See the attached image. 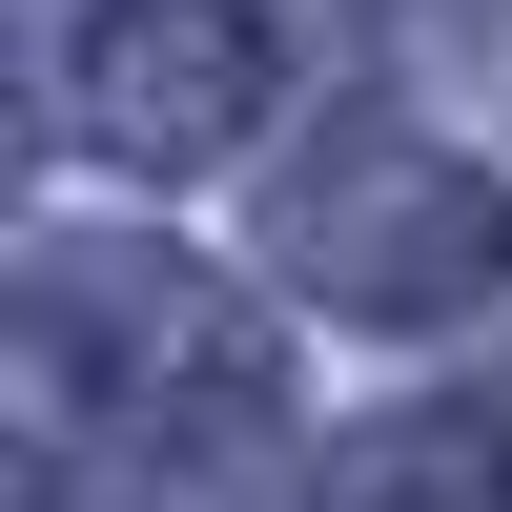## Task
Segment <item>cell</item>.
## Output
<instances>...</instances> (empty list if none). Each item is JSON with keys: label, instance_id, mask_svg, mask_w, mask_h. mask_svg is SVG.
Returning a JSON list of instances; mask_svg holds the SVG:
<instances>
[{"label": "cell", "instance_id": "obj_1", "mask_svg": "<svg viewBox=\"0 0 512 512\" xmlns=\"http://www.w3.org/2000/svg\"><path fill=\"white\" fill-rule=\"evenodd\" d=\"M287 267H308L328 308H369V328H431V308H472V287L512 267V205H492L451 144H390V123H369V144L308 185Z\"/></svg>", "mask_w": 512, "mask_h": 512}, {"label": "cell", "instance_id": "obj_2", "mask_svg": "<svg viewBox=\"0 0 512 512\" xmlns=\"http://www.w3.org/2000/svg\"><path fill=\"white\" fill-rule=\"evenodd\" d=\"M246 123H267V21H246V0H123V21L82 41V144L226 164Z\"/></svg>", "mask_w": 512, "mask_h": 512}, {"label": "cell", "instance_id": "obj_3", "mask_svg": "<svg viewBox=\"0 0 512 512\" xmlns=\"http://www.w3.org/2000/svg\"><path fill=\"white\" fill-rule=\"evenodd\" d=\"M328 512H512V410H390L328 472Z\"/></svg>", "mask_w": 512, "mask_h": 512}]
</instances>
